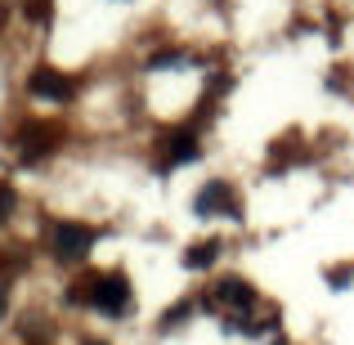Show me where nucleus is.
<instances>
[{
  "instance_id": "1",
  "label": "nucleus",
  "mask_w": 354,
  "mask_h": 345,
  "mask_svg": "<svg viewBox=\"0 0 354 345\" xmlns=\"http://www.w3.org/2000/svg\"><path fill=\"white\" fill-rule=\"evenodd\" d=\"M90 305H95V310H104V314H126V305H130V283H126L121 274L95 278V283H90Z\"/></svg>"
},
{
  "instance_id": "2",
  "label": "nucleus",
  "mask_w": 354,
  "mask_h": 345,
  "mask_svg": "<svg viewBox=\"0 0 354 345\" xmlns=\"http://www.w3.org/2000/svg\"><path fill=\"white\" fill-rule=\"evenodd\" d=\"M32 95L36 99H50V104H68L72 99V81L54 68H36L32 72Z\"/></svg>"
},
{
  "instance_id": "3",
  "label": "nucleus",
  "mask_w": 354,
  "mask_h": 345,
  "mask_svg": "<svg viewBox=\"0 0 354 345\" xmlns=\"http://www.w3.org/2000/svg\"><path fill=\"white\" fill-rule=\"evenodd\" d=\"M90 242H95V233L81 229V225H59L54 229V251H59V260H81L90 251Z\"/></svg>"
},
{
  "instance_id": "4",
  "label": "nucleus",
  "mask_w": 354,
  "mask_h": 345,
  "mask_svg": "<svg viewBox=\"0 0 354 345\" xmlns=\"http://www.w3.org/2000/svg\"><path fill=\"white\" fill-rule=\"evenodd\" d=\"M216 296H220V305L234 310V314H247L251 305H256V292H251V283H242V278H225V283L216 287Z\"/></svg>"
},
{
  "instance_id": "5",
  "label": "nucleus",
  "mask_w": 354,
  "mask_h": 345,
  "mask_svg": "<svg viewBox=\"0 0 354 345\" xmlns=\"http://www.w3.org/2000/svg\"><path fill=\"white\" fill-rule=\"evenodd\" d=\"M198 211L202 216H234V193H229V184H207V193L198 198Z\"/></svg>"
},
{
  "instance_id": "6",
  "label": "nucleus",
  "mask_w": 354,
  "mask_h": 345,
  "mask_svg": "<svg viewBox=\"0 0 354 345\" xmlns=\"http://www.w3.org/2000/svg\"><path fill=\"white\" fill-rule=\"evenodd\" d=\"M193 157H198V139H193L189 130H180V135H171V139H166V162H171V166L193 162Z\"/></svg>"
},
{
  "instance_id": "7",
  "label": "nucleus",
  "mask_w": 354,
  "mask_h": 345,
  "mask_svg": "<svg viewBox=\"0 0 354 345\" xmlns=\"http://www.w3.org/2000/svg\"><path fill=\"white\" fill-rule=\"evenodd\" d=\"M216 256H220V242H198V247L189 251V265H193V269H207Z\"/></svg>"
},
{
  "instance_id": "8",
  "label": "nucleus",
  "mask_w": 354,
  "mask_h": 345,
  "mask_svg": "<svg viewBox=\"0 0 354 345\" xmlns=\"http://www.w3.org/2000/svg\"><path fill=\"white\" fill-rule=\"evenodd\" d=\"M27 5H32V14H36V18H41V14H45V9H41V5H45V0H27Z\"/></svg>"
},
{
  "instance_id": "9",
  "label": "nucleus",
  "mask_w": 354,
  "mask_h": 345,
  "mask_svg": "<svg viewBox=\"0 0 354 345\" xmlns=\"http://www.w3.org/2000/svg\"><path fill=\"white\" fill-rule=\"evenodd\" d=\"M0 314H5V301H0Z\"/></svg>"
},
{
  "instance_id": "10",
  "label": "nucleus",
  "mask_w": 354,
  "mask_h": 345,
  "mask_svg": "<svg viewBox=\"0 0 354 345\" xmlns=\"http://www.w3.org/2000/svg\"><path fill=\"white\" fill-rule=\"evenodd\" d=\"M90 345H104V341H90Z\"/></svg>"
}]
</instances>
